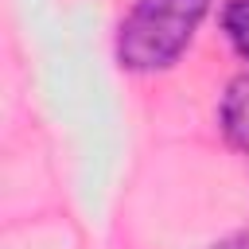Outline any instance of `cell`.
I'll use <instances>...</instances> for the list:
<instances>
[{
  "instance_id": "277c9868",
  "label": "cell",
  "mask_w": 249,
  "mask_h": 249,
  "mask_svg": "<svg viewBox=\"0 0 249 249\" xmlns=\"http://www.w3.org/2000/svg\"><path fill=\"white\" fill-rule=\"evenodd\" d=\"M210 249H249V233H233V237H222L218 245H210Z\"/></svg>"
},
{
  "instance_id": "6da1fadb",
  "label": "cell",
  "mask_w": 249,
  "mask_h": 249,
  "mask_svg": "<svg viewBox=\"0 0 249 249\" xmlns=\"http://www.w3.org/2000/svg\"><path fill=\"white\" fill-rule=\"evenodd\" d=\"M210 0H136L117 27V62L132 74H156L191 47Z\"/></svg>"
},
{
  "instance_id": "3957f363",
  "label": "cell",
  "mask_w": 249,
  "mask_h": 249,
  "mask_svg": "<svg viewBox=\"0 0 249 249\" xmlns=\"http://www.w3.org/2000/svg\"><path fill=\"white\" fill-rule=\"evenodd\" d=\"M222 31L230 47L249 62V0H226L222 4Z\"/></svg>"
},
{
  "instance_id": "7a4b0ae2",
  "label": "cell",
  "mask_w": 249,
  "mask_h": 249,
  "mask_svg": "<svg viewBox=\"0 0 249 249\" xmlns=\"http://www.w3.org/2000/svg\"><path fill=\"white\" fill-rule=\"evenodd\" d=\"M218 124H222V136L230 140V148L249 152V74H237L226 86L222 105H218Z\"/></svg>"
}]
</instances>
